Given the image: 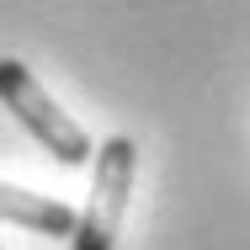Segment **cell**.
<instances>
[{
    "instance_id": "6da1fadb",
    "label": "cell",
    "mask_w": 250,
    "mask_h": 250,
    "mask_svg": "<svg viewBox=\"0 0 250 250\" xmlns=\"http://www.w3.org/2000/svg\"><path fill=\"white\" fill-rule=\"evenodd\" d=\"M0 101L16 112V123H21L59 165H75V170H80L85 160H96L91 133H85V128H80V123L38 85V75H32L21 59H0Z\"/></svg>"
},
{
    "instance_id": "3957f363",
    "label": "cell",
    "mask_w": 250,
    "mask_h": 250,
    "mask_svg": "<svg viewBox=\"0 0 250 250\" xmlns=\"http://www.w3.org/2000/svg\"><path fill=\"white\" fill-rule=\"evenodd\" d=\"M0 218L32 229V234H43V240H69L80 213H75L69 202H59V197H38V192H27V187L0 181Z\"/></svg>"
},
{
    "instance_id": "7a4b0ae2",
    "label": "cell",
    "mask_w": 250,
    "mask_h": 250,
    "mask_svg": "<svg viewBox=\"0 0 250 250\" xmlns=\"http://www.w3.org/2000/svg\"><path fill=\"white\" fill-rule=\"evenodd\" d=\"M133 176H139V144L128 133L106 139L96 149V170H91V197L85 213L75 218L69 250H112L117 229L128 218V197H133Z\"/></svg>"
}]
</instances>
